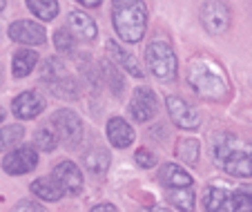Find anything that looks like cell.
I'll use <instances>...</instances> for the list:
<instances>
[{
  "label": "cell",
  "instance_id": "5bb4252c",
  "mask_svg": "<svg viewBox=\"0 0 252 212\" xmlns=\"http://www.w3.org/2000/svg\"><path fill=\"white\" fill-rule=\"evenodd\" d=\"M107 141L112 143L114 147H119V150H125V147H129L134 143V127H129V123L125 121V118H110L107 121Z\"/></svg>",
  "mask_w": 252,
  "mask_h": 212
},
{
  "label": "cell",
  "instance_id": "ffe728a7",
  "mask_svg": "<svg viewBox=\"0 0 252 212\" xmlns=\"http://www.w3.org/2000/svg\"><path fill=\"white\" fill-rule=\"evenodd\" d=\"M36 65H38V54L33 52V49H18L14 54V61H11V70H14L16 78L29 76Z\"/></svg>",
  "mask_w": 252,
  "mask_h": 212
},
{
  "label": "cell",
  "instance_id": "9c48e42d",
  "mask_svg": "<svg viewBox=\"0 0 252 212\" xmlns=\"http://www.w3.org/2000/svg\"><path fill=\"white\" fill-rule=\"evenodd\" d=\"M158 109V101H157V94H154L150 87H138L134 90L132 94V101H129V114L136 123H148L154 118Z\"/></svg>",
  "mask_w": 252,
  "mask_h": 212
},
{
  "label": "cell",
  "instance_id": "7a4b0ae2",
  "mask_svg": "<svg viewBox=\"0 0 252 212\" xmlns=\"http://www.w3.org/2000/svg\"><path fill=\"white\" fill-rule=\"evenodd\" d=\"M112 23L125 42H138L148 29L145 0H112Z\"/></svg>",
  "mask_w": 252,
  "mask_h": 212
},
{
  "label": "cell",
  "instance_id": "f546056e",
  "mask_svg": "<svg viewBox=\"0 0 252 212\" xmlns=\"http://www.w3.org/2000/svg\"><path fill=\"white\" fill-rule=\"evenodd\" d=\"M134 161H136L141 168H154V165H157V156H154L152 152L148 150V147H141V150H136V154H134Z\"/></svg>",
  "mask_w": 252,
  "mask_h": 212
},
{
  "label": "cell",
  "instance_id": "7402d4cb",
  "mask_svg": "<svg viewBox=\"0 0 252 212\" xmlns=\"http://www.w3.org/2000/svg\"><path fill=\"white\" fill-rule=\"evenodd\" d=\"M54 47L58 49V54L63 56H71L76 52V34L69 27H61L54 32Z\"/></svg>",
  "mask_w": 252,
  "mask_h": 212
},
{
  "label": "cell",
  "instance_id": "ac0fdd59",
  "mask_svg": "<svg viewBox=\"0 0 252 212\" xmlns=\"http://www.w3.org/2000/svg\"><path fill=\"white\" fill-rule=\"evenodd\" d=\"M105 47H107V54H110L112 61L119 63V65L123 67L125 71H129V74H132L134 78H143V76H145V74H143V70L138 67V63L134 61L132 54L125 52V49L121 47V45H119L116 40H107V45H105Z\"/></svg>",
  "mask_w": 252,
  "mask_h": 212
},
{
  "label": "cell",
  "instance_id": "d4e9b609",
  "mask_svg": "<svg viewBox=\"0 0 252 212\" xmlns=\"http://www.w3.org/2000/svg\"><path fill=\"white\" fill-rule=\"evenodd\" d=\"M199 154H201V145L194 139H181L176 143V156L188 165H196L199 163Z\"/></svg>",
  "mask_w": 252,
  "mask_h": 212
},
{
  "label": "cell",
  "instance_id": "8992f818",
  "mask_svg": "<svg viewBox=\"0 0 252 212\" xmlns=\"http://www.w3.org/2000/svg\"><path fill=\"white\" fill-rule=\"evenodd\" d=\"M52 127L56 130L58 139L65 143L67 147H78L85 137V125H83L81 116L74 109H56L52 114Z\"/></svg>",
  "mask_w": 252,
  "mask_h": 212
},
{
  "label": "cell",
  "instance_id": "3957f363",
  "mask_svg": "<svg viewBox=\"0 0 252 212\" xmlns=\"http://www.w3.org/2000/svg\"><path fill=\"white\" fill-rule=\"evenodd\" d=\"M188 83L205 101H225L228 99V83L221 71L212 63L203 58H194L188 65Z\"/></svg>",
  "mask_w": 252,
  "mask_h": 212
},
{
  "label": "cell",
  "instance_id": "1f68e13d",
  "mask_svg": "<svg viewBox=\"0 0 252 212\" xmlns=\"http://www.w3.org/2000/svg\"><path fill=\"white\" fill-rule=\"evenodd\" d=\"M92 210H96V212H98V210H112V212H114L116 206H112V203H98V206H94Z\"/></svg>",
  "mask_w": 252,
  "mask_h": 212
},
{
  "label": "cell",
  "instance_id": "4316f807",
  "mask_svg": "<svg viewBox=\"0 0 252 212\" xmlns=\"http://www.w3.org/2000/svg\"><path fill=\"white\" fill-rule=\"evenodd\" d=\"M58 141H61V139H58L54 127H40V130H36V134H33V145L43 152H54L58 147Z\"/></svg>",
  "mask_w": 252,
  "mask_h": 212
},
{
  "label": "cell",
  "instance_id": "4dcf8cb0",
  "mask_svg": "<svg viewBox=\"0 0 252 212\" xmlns=\"http://www.w3.org/2000/svg\"><path fill=\"white\" fill-rule=\"evenodd\" d=\"M16 210H43V206L40 203H32V201H20L16 203Z\"/></svg>",
  "mask_w": 252,
  "mask_h": 212
},
{
  "label": "cell",
  "instance_id": "4fadbf2b",
  "mask_svg": "<svg viewBox=\"0 0 252 212\" xmlns=\"http://www.w3.org/2000/svg\"><path fill=\"white\" fill-rule=\"evenodd\" d=\"M29 190H32L33 194L38 199H43V201H49V203H56L61 201L63 197L67 194L65 185L61 183V179L58 177H43V179H36L32 181V185H29Z\"/></svg>",
  "mask_w": 252,
  "mask_h": 212
},
{
  "label": "cell",
  "instance_id": "d6986e66",
  "mask_svg": "<svg viewBox=\"0 0 252 212\" xmlns=\"http://www.w3.org/2000/svg\"><path fill=\"white\" fill-rule=\"evenodd\" d=\"M83 163H85V168L92 175H105L112 163V156L105 147H92V150H87L83 154Z\"/></svg>",
  "mask_w": 252,
  "mask_h": 212
},
{
  "label": "cell",
  "instance_id": "30bf717a",
  "mask_svg": "<svg viewBox=\"0 0 252 212\" xmlns=\"http://www.w3.org/2000/svg\"><path fill=\"white\" fill-rule=\"evenodd\" d=\"M36 165H38V154H36L33 147H27V145L9 152L5 156V161H2V170H5L7 175H14V177L27 175Z\"/></svg>",
  "mask_w": 252,
  "mask_h": 212
},
{
  "label": "cell",
  "instance_id": "52a82bcc",
  "mask_svg": "<svg viewBox=\"0 0 252 212\" xmlns=\"http://www.w3.org/2000/svg\"><path fill=\"white\" fill-rule=\"evenodd\" d=\"M230 7L225 5L223 0H208L201 7V25L205 27V32L212 36H221L228 32L230 27Z\"/></svg>",
  "mask_w": 252,
  "mask_h": 212
},
{
  "label": "cell",
  "instance_id": "d6a6232c",
  "mask_svg": "<svg viewBox=\"0 0 252 212\" xmlns=\"http://www.w3.org/2000/svg\"><path fill=\"white\" fill-rule=\"evenodd\" d=\"M76 2H81L83 7H98L103 0H76Z\"/></svg>",
  "mask_w": 252,
  "mask_h": 212
},
{
  "label": "cell",
  "instance_id": "8fae6325",
  "mask_svg": "<svg viewBox=\"0 0 252 212\" xmlns=\"http://www.w3.org/2000/svg\"><path fill=\"white\" fill-rule=\"evenodd\" d=\"M9 38L14 42H23V45H43L45 42V27L40 23H33V20H16V23L9 25L7 29Z\"/></svg>",
  "mask_w": 252,
  "mask_h": 212
},
{
  "label": "cell",
  "instance_id": "603a6c76",
  "mask_svg": "<svg viewBox=\"0 0 252 212\" xmlns=\"http://www.w3.org/2000/svg\"><path fill=\"white\" fill-rule=\"evenodd\" d=\"M33 16H38L40 20H54L61 11L56 0H25Z\"/></svg>",
  "mask_w": 252,
  "mask_h": 212
},
{
  "label": "cell",
  "instance_id": "cb8c5ba5",
  "mask_svg": "<svg viewBox=\"0 0 252 212\" xmlns=\"http://www.w3.org/2000/svg\"><path fill=\"white\" fill-rule=\"evenodd\" d=\"M167 201L179 210H194V192L190 188H167Z\"/></svg>",
  "mask_w": 252,
  "mask_h": 212
},
{
  "label": "cell",
  "instance_id": "83f0119b",
  "mask_svg": "<svg viewBox=\"0 0 252 212\" xmlns=\"http://www.w3.org/2000/svg\"><path fill=\"white\" fill-rule=\"evenodd\" d=\"M25 139V127L23 125H5L0 127V152L14 147Z\"/></svg>",
  "mask_w": 252,
  "mask_h": 212
},
{
  "label": "cell",
  "instance_id": "484cf974",
  "mask_svg": "<svg viewBox=\"0 0 252 212\" xmlns=\"http://www.w3.org/2000/svg\"><path fill=\"white\" fill-rule=\"evenodd\" d=\"M234 210L252 212V192L250 190H237V192H230L228 201H225V206H223V212H234Z\"/></svg>",
  "mask_w": 252,
  "mask_h": 212
},
{
  "label": "cell",
  "instance_id": "6da1fadb",
  "mask_svg": "<svg viewBox=\"0 0 252 212\" xmlns=\"http://www.w3.org/2000/svg\"><path fill=\"white\" fill-rule=\"evenodd\" d=\"M212 159L230 177L252 179V143L243 145L234 134L221 132L212 137Z\"/></svg>",
  "mask_w": 252,
  "mask_h": 212
},
{
  "label": "cell",
  "instance_id": "e575fe53",
  "mask_svg": "<svg viewBox=\"0 0 252 212\" xmlns=\"http://www.w3.org/2000/svg\"><path fill=\"white\" fill-rule=\"evenodd\" d=\"M5 7H7V0H0V11L5 9Z\"/></svg>",
  "mask_w": 252,
  "mask_h": 212
},
{
  "label": "cell",
  "instance_id": "277c9868",
  "mask_svg": "<svg viewBox=\"0 0 252 212\" xmlns=\"http://www.w3.org/2000/svg\"><path fill=\"white\" fill-rule=\"evenodd\" d=\"M40 80L45 83L49 92L58 99L65 101H74L81 96V85L74 76L69 74V70L65 67V63L58 56L45 58L43 65H40Z\"/></svg>",
  "mask_w": 252,
  "mask_h": 212
},
{
  "label": "cell",
  "instance_id": "44dd1931",
  "mask_svg": "<svg viewBox=\"0 0 252 212\" xmlns=\"http://www.w3.org/2000/svg\"><path fill=\"white\" fill-rule=\"evenodd\" d=\"M100 74H103L105 85L112 90L114 96H121L125 92V76L119 71V67L114 65V61H103L100 63Z\"/></svg>",
  "mask_w": 252,
  "mask_h": 212
},
{
  "label": "cell",
  "instance_id": "7c38bea8",
  "mask_svg": "<svg viewBox=\"0 0 252 212\" xmlns=\"http://www.w3.org/2000/svg\"><path fill=\"white\" fill-rule=\"evenodd\" d=\"M43 109H45V99L38 92H32V90L18 94L14 99V103H11V112L20 121H32L38 114H43Z\"/></svg>",
  "mask_w": 252,
  "mask_h": 212
},
{
  "label": "cell",
  "instance_id": "f1b7e54d",
  "mask_svg": "<svg viewBox=\"0 0 252 212\" xmlns=\"http://www.w3.org/2000/svg\"><path fill=\"white\" fill-rule=\"evenodd\" d=\"M230 192L228 190H221V188H208L203 194V206L205 210H223L225 201H228Z\"/></svg>",
  "mask_w": 252,
  "mask_h": 212
},
{
  "label": "cell",
  "instance_id": "ba28073f",
  "mask_svg": "<svg viewBox=\"0 0 252 212\" xmlns=\"http://www.w3.org/2000/svg\"><path fill=\"white\" fill-rule=\"evenodd\" d=\"M165 107L176 127H181V130H199L201 127L199 109L192 103H188L186 99H181V96H167Z\"/></svg>",
  "mask_w": 252,
  "mask_h": 212
},
{
  "label": "cell",
  "instance_id": "2e32d148",
  "mask_svg": "<svg viewBox=\"0 0 252 212\" xmlns=\"http://www.w3.org/2000/svg\"><path fill=\"white\" fill-rule=\"evenodd\" d=\"M67 27L76 34L81 40H96V36H98V27H96L94 18L87 16L85 11H69Z\"/></svg>",
  "mask_w": 252,
  "mask_h": 212
},
{
  "label": "cell",
  "instance_id": "e0dca14e",
  "mask_svg": "<svg viewBox=\"0 0 252 212\" xmlns=\"http://www.w3.org/2000/svg\"><path fill=\"white\" fill-rule=\"evenodd\" d=\"M158 181L163 183V188H190L192 185V177L188 175L181 165L176 163H165L158 172Z\"/></svg>",
  "mask_w": 252,
  "mask_h": 212
},
{
  "label": "cell",
  "instance_id": "836d02e7",
  "mask_svg": "<svg viewBox=\"0 0 252 212\" xmlns=\"http://www.w3.org/2000/svg\"><path fill=\"white\" fill-rule=\"evenodd\" d=\"M2 121H5V109L0 107V123H2Z\"/></svg>",
  "mask_w": 252,
  "mask_h": 212
},
{
  "label": "cell",
  "instance_id": "9a60e30c",
  "mask_svg": "<svg viewBox=\"0 0 252 212\" xmlns=\"http://www.w3.org/2000/svg\"><path fill=\"white\" fill-rule=\"evenodd\" d=\"M54 177L61 179V183L65 185V190L69 194H76L83 190V172L76 163H71V161H61V163L54 168L52 172Z\"/></svg>",
  "mask_w": 252,
  "mask_h": 212
},
{
  "label": "cell",
  "instance_id": "5b68a950",
  "mask_svg": "<svg viewBox=\"0 0 252 212\" xmlns=\"http://www.w3.org/2000/svg\"><path fill=\"white\" fill-rule=\"evenodd\" d=\"M145 61H148V70L158 80H172L176 76V70H179V61H176L174 49L165 40L150 42L145 47Z\"/></svg>",
  "mask_w": 252,
  "mask_h": 212
}]
</instances>
